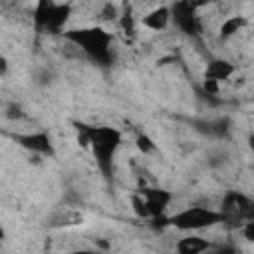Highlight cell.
Listing matches in <instances>:
<instances>
[{
  "instance_id": "obj_16",
  "label": "cell",
  "mask_w": 254,
  "mask_h": 254,
  "mask_svg": "<svg viewBox=\"0 0 254 254\" xmlns=\"http://www.w3.org/2000/svg\"><path fill=\"white\" fill-rule=\"evenodd\" d=\"M131 206H133V212L139 218H151L149 216V210H147V204H145V198L139 192H133L131 194Z\"/></svg>"
},
{
  "instance_id": "obj_8",
  "label": "cell",
  "mask_w": 254,
  "mask_h": 254,
  "mask_svg": "<svg viewBox=\"0 0 254 254\" xmlns=\"http://www.w3.org/2000/svg\"><path fill=\"white\" fill-rule=\"evenodd\" d=\"M192 129L210 137V139H226L230 133V119L216 117V119H192Z\"/></svg>"
},
{
  "instance_id": "obj_21",
  "label": "cell",
  "mask_w": 254,
  "mask_h": 254,
  "mask_svg": "<svg viewBox=\"0 0 254 254\" xmlns=\"http://www.w3.org/2000/svg\"><path fill=\"white\" fill-rule=\"evenodd\" d=\"M115 16H117V8L113 4H105L103 6V18L105 20H113Z\"/></svg>"
},
{
  "instance_id": "obj_13",
  "label": "cell",
  "mask_w": 254,
  "mask_h": 254,
  "mask_svg": "<svg viewBox=\"0 0 254 254\" xmlns=\"http://www.w3.org/2000/svg\"><path fill=\"white\" fill-rule=\"evenodd\" d=\"M171 24V6H159L155 10H151L145 18H143V26L153 30V32H161Z\"/></svg>"
},
{
  "instance_id": "obj_15",
  "label": "cell",
  "mask_w": 254,
  "mask_h": 254,
  "mask_svg": "<svg viewBox=\"0 0 254 254\" xmlns=\"http://www.w3.org/2000/svg\"><path fill=\"white\" fill-rule=\"evenodd\" d=\"M135 145H137V149L143 153V155H149V153H155V149H157V145H155V141L147 135V133H139L137 137H135Z\"/></svg>"
},
{
  "instance_id": "obj_22",
  "label": "cell",
  "mask_w": 254,
  "mask_h": 254,
  "mask_svg": "<svg viewBox=\"0 0 254 254\" xmlns=\"http://www.w3.org/2000/svg\"><path fill=\"white\" fill-rule=\"evenodd\" d=\"M8 73V60L2 56L0 58V75H6Z\"/></svg>"
},
{
  "instance_id": "obj_11",
  "label": "cell",
  "mask_w": 254,
  "mask_h": 254,
  "mask_svg": "<svg viewBox=\"0 0 254 254\" xmlns=\"http://www.w3.org/2000/svg\"><path fill=\"white\" fill-rule=\"evenodd\" d=\"M71 16V4L69 2H64V4H58L56 2V8L52 12V18H50V24L46 28V34L50 36H56V34H64L65 30V24Z\"/></svg>"
},
{
  "instance_id": "obj_6",
  "label": "cell",
  "mask_w": 254,
  "mask_h": 254,
  "mask_svg": "<svg viewBox=\"0 0 254 254\" xmlns=\"http://www.w3.org/2000/svg\"><path fill=\"white\" fill-rule=\"evenodd\" d=\"M171 20L189 38H194L200 34V18L196 14V4H190V2L171 4Z\"/></svg>"
},
{
  "instance_id": "obj_17",
  "label": "cell",
  "mask_w": 254,
  "mask_h": 254,
  "mask_svg": "<svg viewBox=\"0 0 254 254\" xmlns=\"http://www.w3.org/2000/svg\"><path fill=\"white\" fill-rule=\"evenodd\" d=\"M119 26H121V30H123L125 34H135V16L123 14V16L119 18Z\"/></svg>"
},
{
  "instance_id": "obj_2",
  "label": "cell",
  "mask_w": 254,
  "mask_h": 254,
  "mask_svg": "<svg viewBox=\"0 0 254 254\" xmlns=\"http://www.w3.org/2000/svg\"><path fill=\"white\" fill-rule=\"evenodd\" d=\"M123 135L115 127L91 125L89 129V151L95 159V165L107 183L113 181V161L121 147Z\"/></svg>"
},
{
  "instance_id": "obj_1",
  "label": "cell",
  "mask_w": 254,
  "mask_h": 254,
  "mask_svg": "<svg viewBox=\"0 0 254 254\" xmlns=\"http://www.w3.org/2000/svg\"><path fill=\"white\" fill-rule=\"evenodd\" d=\"M69 44L79 48L93 64L109 67L113 64V34L101 26L71 28L62 34Z\"/></svg>"
},
{
  "instance_id": "obj_24",
  "label": "cell",
  "mask_w": 254,
  "mask_h": 254,
  "mask_svg": "<svg viewBox=\"0 0 254 254\" xmlns=\"http://www.w3.org/2000/svg\"><path fill=\"white\" fill-rule=\"evenodd\" d=\"M248 147L254 151V133H250V135H248Z\"/></svg>"
},
{
  "instance_id": "obj_7",
  "label": "cell",
  "mask_w": 254,
  "mask_h": 254,
  "mask_svg": "<svg viewBox=\"0 0 254 254\" xmlns=\"http://www.w3.org/2000/svg\"><path fill=\"white\" fill-rule=\"evenodd\" d=\"M137 192L145 198V204H147V210H149L151 218L167 214V208H169V204L173 200V192L171 190L161 189V187H141Z\"/></svg>"
},
{
  "instance_id": "obj_10",
  "label": "cell",
  "mask_w": 254,
  "mask_h": 254,
  "mask_svg": "<svg viewBox=\"0 0 254 254\" xmlns=\"http://www.w3.org/2000/svg\"><path fill=\"white\" fill-rule=\"evenodd\" d=\"M54 8H56L54 0H38V4L34 6V12H32V22H34L36 34H46V28L50 24Z\"/></svg>"
},
{
  "instance_id": "obj_9",
  "label": "cell",
  "mask_w": 254,
  "mask_h": 254,
  "mask_svg": "<svg viewBox=\"0 0 254 254\" xmlns=\"http://www.w3.org/2000/svg\"><path fill=\"white\" fill-rule=\"evenodd\" d=\"M236 71V65L228 60H222V58H214L206 64L204 67V79H212L216 83L220 81H228Z\"/></svg>"
},
{
  "instance_id": "obj_5",
  "label": "cell",
  "mask_w": 254,
  "mask_h": 254,
  "mask_svg": "<svg viewBox=\"0 0 254 254\" xmlns=\"http://www.w3.org/2000/svg\"><path fill=\"white\" fill-rule=\"evenodd\" d=\"M12 139L26 151L34 153V155H42L48 159L56 157V147L52 141V135L48 129H40V131H32V133H14Z\"/></svg>"
},
{
  "instance_id": "obj_18",
  "label": "cell",
  "mask_w": 254,
  "mask_h": 254,
  "mask_svg": "<svg viewBox=\"0 0 254 254\" xmlns=\"http://www.w3.org/2000/svg\"><path fill=\"white\" fill-rule=\"evenodd\" d=\"M22 115H24V113H22V107L16 105L14 101L6 105V117H8V119H20Z\"/></svg>"
},
{
  "instance_id": "obj_4",
  "label": "cell",
  "mask_w": 254,
  "mask_h": 254,
  "mask_svg": "<svg viewBox=\"0 0 254 254\" xmlns=\"http://www.w3.org/2000/svg\"><path fill=\"white\" fill-rule=\"evenodd\" d=\"M220 212L226 216V222H234L238 226L250 222L254 220V198L240 190H228L222 196Z\"/></svg>"
},
{
  "instance_id": "obj_3",
  "label": "cell",
  "mask_w": 254,
  "mask_h": 254,
  "mask_svg": "<svg viewBox=\"0 0 254 254\" xmlns=\"http://www.w3.org/2000/svg\"><path fill=\"white\" fill-rule=\"evenodd\" d=\"M169 218H171V226H175L183 232L212 228L216 224L226 222V216L220 210H212L208 206H189V208H183V210L171 214Z\"/></svg>"
},
{
  "instance_id": "obj_20",
  "label": "cell",
  "mask_w": 254,
  "mask_h": 254,
  "mask_svg": "<svg viewBox=\"0 0 254 254\" xmlns=\"http://www.w3.org/2000/svg\"><path fill=\"white\" fill-rule=\"evenodd\" d=\"M212 254H238V248L234 244H222V246H216Z\"/></svg>"
},
{
  "instance_id": "obj_14",
  "label": "cell",
  "mask_w": 254,
  "mask_h": 254,
  "mask_svg": "<svg viewBox=\"0 0 254 254\" xmlns=\"http://www.w3.org/2000/svg\"><path fill=\"white\" fill-rule=\"evenodd\" d=\"M246 24H248L246 16H230V18H226V20L222 22L218 34H220V38H232V36L238 34Z\"/></svg>"
},
{
  "instance_id": "obj_19",
  "label": "cell",
  "mask_w": 254,
  "mask_h": 254,
  "mask_svg": "<svg viewBox=\"0 0 254 254\" xmlns=\"http://www.w3.org/2000/svg\"><path fill=\"white\" fill-rule=\"evenodd\" d=\"M242 236L246 242H254V220L242 224Z\"/></svg>"
},
{
  "instance_id": "obj_12",
  "label": "cell",
  "mask_w": 254,
  "mask_h": 254,
  "mask_svg": "<svg viewBox=\"0 0 254 254\" xmlns=\"http://www.w3.org/2000/svg\"><path fill=\"white\" fill-rule=\"evenodd\" d=\"M212 248L210 240L198 236V234H189V236H183L179 242H177V254H204Z\"/></svg>"
},
{
  "instance_id": "obj_23",
  "label": "cell",
  "mask_w": 254,
  "mask_h": 254,
  "mask_svg": "<svg viewBox=\"0 0 254 254\" xmlns=\"http://www.w3.org/2000/svg\"><path fill=\"white\" fill-rule=\"evenodd\" d=\"M67 254H97V252L95 250H71Z\"/></svg>"
}]
</instances>
